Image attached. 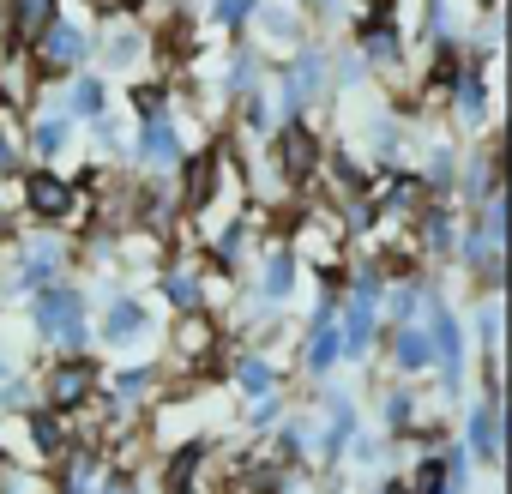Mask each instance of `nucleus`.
<instances>
[{
  "mask_svg": "<svg viewBox=\"0 0 512 494\" xmlns=\"http://www.w3.org/2000/svg\"><path fill=\"white\" fill-rule=\"evenodd\" d=\"M181 157H187V139H181V115L175 109H157V115H139L133 121V145H127V163L133 169L169 175Z\"/></svg>",
  "mask_w": 512,
  "mask_h": 494,
  "instance_id": "5",
  "label": "nucleus"
},
{
  "mask_svg": "<svg viewBox=\"0 0 512 494\" xmlns=\"http://www.w3.org/2000/svg\"><path fill=\"white\" fill-rule=\"evenodd\" d=\"M127 103H133V121H139V115H157V109H169V85H163V79H139V85L127 91Z\"/></svg>",
  "mask_w": 512,
  "mask_h": 494,
  "instance_id": "31",
  "label": "nucleus"
},
{
  "mask_svg": "<svg viewBox=\"0 0 512 494\" xmlns=\"http://www.w3.org/2000/svg\"><path fill=\"white\" fill-rule=\"evenodd\" d=\"M344 7V0H302V13H320V19H332Z\"/></svg>",
  "mask_w": 512,
  "mask_h": 494,
  "instance_id": "32",
  "label": "nucleus"
},
{
  "mask_svg": "<svg viewBox=\"0 0 512 494\" xmlns=\"http://www.w3.org/2000/svg\"><path fill=\"white\" fill-rule=\"evenodd\" d=\"M470 326H476V344H482V350H500V326H506L500 290H482V302L470 308Z\"/></svg>",
  "mask_w": 512,
  "mask_h": 494,
  "instance_id": "26",
  "label": "nucleus"
},
{
  "mask_svg": "<svg viewBox=\"0 0 512 494\" xmlns=\"http://www.w3.org/2000/svg\"><path fill=\"white\" fill-rule=\"evenodd\" d=\"M115 97H109V79L97 73V67H79V73H67V85H55V109L67 115V121H91V115H103Z\"/></svg>",
  "mask_w": 512,
  "mask_h": 494,
  "instance_id": "15",
  "label": "nucleus"
},
{
  "mask_svg": "<svg viewBox=\"0 0 512 494\" xmlns=\"http://www.w3.org/2000/svg\"><path fill=\"white\" fill-rule=\"evenodd\" d=\"M284 410H290V398H284V392H266V398H253V404H247V434H266V428H272Z\"/></svg>",
  "mask_w": 512,
  "mask_h": 494,
  "instance_id": "30",
  "label": "nucleus"
},
{
  "mask_svg": "<svg viewBox=\"0 0 512 494\" xmlns=\"http://www.w3.org/2000/svg\"><path fill=\"white\" fill-rule=\"evenodd\" d=\"M25 211H31L37 223H67V217L79 211V187H73L67 175H55V163H37V169L25 175Z\"/></svg>",
  "mask_w": 512,
  "mask_h": 494,
  "instance_id": "8",
  "label": "nucleus"
},
{
  "mask_svg": "<svg viewBox=\"0 0 512 494\" xmlns=\"http://www.w3.org/2000/svg\"><path fill=\"white\" fill-rule=\"evenodd\" d=\"M296 290H302V254H296L290 241H272L266 254H260V284H253V302L284 314L296 302Z\"/></svg>",
  "mask_w": 512,
  "mask_h": 494,
  "instance_id": "7",
  "label": "nucleus"
},
{
  "mask_svg": "<svg viewBox=\"0 0 512 494\" xmlns=\"http://www.w3.org/2000/svg\"><path fill=\"white\" fill-rule=\"evenodd\" d=\"M91 332H97V344L115 350V356H145V350L157 344V314H151L145 296L109 290V296H103V314L91 320Z\"/></svg>",
  "mask_w": 512,
  "mask_h": 494,
  "instance_id": "3",
  "label": "nucleus"
},
{
  "mask_svg": "<svg viewBox=\"0 0 512 494\" xmlns=\"http://www.w3.org/2000/svg\"><path fill=\"white\" fill-rule=\"evenodd\" d=\"M476 7H500V0H476Z\"/></svg>",
  "mask_w": 512,
  "mask_h": 494,
  "instance_id": "34",
  "label": "nucleus"
},
{
  "mask_svg": "<svg viewBox=\"0 0 512 494\" xmlns=\"http://www.w3.org/2000/svg\"><path fill=\"white\" fill-rule=\"evenodd\" d=\"M67 266H73V247L61 235H19L13 241V278L0 284V296H7V302L13 296H31V290L67 278Z\"/></svg>",
  "mask_w": 512,
  "mask_h": 494,
  "instance_id": "4",
  "label": "nucleus"
},
{
  "mask_svg": "<svg viewBox=\"0 0 512 494\" xmlns=\"http://www.w3.org/2000/svg\"><path fill=\"white\" fill-rule=\"evenodd\" d=\"M97 386H103V368L91 362V350H85V356H55V362H49V374L37 380V404H49V410L73 416Z\"/></svg>",
  "mask_w": 512,
  "mask_h": 494,
  "instance_id": "6",
  "label": "nucleus"
},
{
  "mask_svg": "<svg viewBox=\"0 0 512 494\" xmlns=\"http://www.w3.org/2000/svg\"><path fill=\"white\" fill-rule=\"evenodd\" d=\"M61 13V0H7V37L13 49H31V37Z\"/></svg>",
  "mask_w": 512,
  "mask_h": 494,
  "instance_id": "23",
  "label": "nucleus"
},
{
  "mask_svg": "<svg viewBox=\"0 0 512 494\" xmlns=\"http://www.w3.org/2000/svg\"><path fill=\"white\" fill-rule=\"evenodd\" d=\"M0 470H7V458H0Z\"/></svg>",
  "mask_w": 512,
  "mask_h": 494,
  "instance_id": "36",
  "label": "nucleus"
},
{
  "mask_svg": "<svg viewBox=\"0 0 512 494\" xmlns=\"http://www.w3.org/2000/svg\"><path fill=\"white\" fill-rule=\"evenodd\" d=\"M73 133H79V121H67L55 103L49 109H31V121H25V151L37 157V163H61L67 157V145H73Z\"/></svg>",
  "mask_w": 512,
  "mask_h": 494,
  "instance_id": "16",
  "label": "nucleus"
},
{
  "mask_svg": "<svg viewBox=\"0 0 512 494\" xmlns=\"http://www.w3.org/2000/svg\"><path fill=\"white\" fill-rule=\"evenodd\" d=\"M247 235H253V217H229V223H217V229H211V266L235 272L241 254H247Z\"/></svg>",
  "mask_w": 512,
  "mask_h": 494,
  "instance_id": "24",
  "label": "nucleus"
},
{
  "mask_svg": "<svg viewBox=\"0 0 512 494\" xmlns=\"http://www.w3.org/2000/svg\"><path fill=\"white\" fill-rule=\"evenodd\" d=\"M25 320H31V338L49 344L55 356H85L97 344V332H91V290L67 284V278L31 290L25 296Z\"/></svg>",
  "mask_w": 512,
  "mask_h": 494,
  "instance_id": "1",
  "label": "nucleus"
},
{
  "mask_svg": "<svg viewBox=\"0 0 512 494\" xmlns=\"http://www.w3.org/2000/svg\"><path fill=\"white\" fill-rule=\"evenodd\" d=\"M229 386H235L241 404H253V398H266V392H284L290 380H284V368L266 350H235L229 356Z\"/></svg>",
  "mask_w": 512,
  "mask_h": 494,
  "instance_id": "14",
  "label": "nucleus"
},
{
  "mask_svg": "<svg viewBox=\"0 0 512 494\" xmlns=\"http://www.w3.org/2000/svg\"><path fill=\"white\" fill-rule=\"evenodd\" d=\"M91 61H97V31H91L85 19L55 13V19L31 37V67H37L43 85L67 79V73H79V67H91Z\"/></svg>",
  "mask_w": 512,
  "mask_h": 494,
  "instance_id": "2",
  "label": "nucleus"
},
{
  "mask_svg": "<svg viewBox=\"0 0 512 494\" xmlns=\"http://www.w3.org/2000/svg\"><path fill=\"white\" fill-rule=\"evenodd\" d=\"M253 7H260V0H205V19H211L217 31L241 37V31H247V19H253Z\"/></svg>",
  "mask_w": 512,
  "mask_h": 494,
  "instance_id": "27",
  "label": "nucleus"
},
{
  "mask_svg": "<svg viewBox=\"0 0 512 494\" xmlns=\"http://www.w3.org/2000/svg\"><path fill=\"white\" fill-rule=\"evenodd\" d=\"M368 79H374V67H368V61H362L356 49H344V55H332V85H338V91H362Z\"/></svg>",
  "mask_w": 512,
  "mask_h": 494,
  "instance_id": "29",
  "label": "nucleus"
},
{
  "mask_svg": "<svg viewBox=\"0 0 512 494\" xmlns=\"http://www.w3.org/2000/svg\"><path fill=\"white\" fill-rule=\"evenodd\" d=\"M37 404V380L31 374H7V380H0V416H19V410H31Z\"/></svg>",
  "mask_w": 512,
  "mask_h": 494,
  "instance_id": "28",
  "label": "nucleus"
},
{
  "mask_svg": "<svg viewBox=\"0 0 512 494\" xmlns=\"http://www.w3.org/2000/svg\"><path fill=\"white\" fill-rule=\"evenodd\" d=\"M247 25H260V37H266V43H284V49L308 43V19H302V7H278V0H260Z\"/></svg>",
  "mask_w": 512,
  "mask_h": 494,
  "instance_id": "21",
  "label": "nucleus"
},
{
  "mask_svg": "<svg viewBox=\"0 0 512 494\" xmlns=\"http://www.w3.org/2000/svg\"><path fill=\"white\" fill-rule=\"evenodd\" d=\"M458 440L482 470H500V398H470L464 422H458Z\"/></svg>",
  "mask_w": 512,
  "mask_h": 494,
  "instance_id": "13",
  "label": "nucleus"
},
{
  "mask_svg": "<svg viewBox=\"0 0 512 494\" xmlns=\"http://www.w3.org/2000/svg\"><path fill=\"white\" fill-rule=\"evenodd\" d=\"M175 494H199V488H175Z\"/></svg>",
  "mask_w": 512,
  "mask_h": 494,
  "instance_id": "35",
  "label": "nucleus"
},
{
  "mask_svg": "<svg viewBox=\"0 0 512 494\" xmlns=\"http://www.w3.org/2000/svg\"><path fill=\"white\" fill-rule=\"evenodd\" d=\"M380 344H386V362H392L398 380H422V374H434V344H428V326H422V320L386 326Z\"/></svg>",
  "mask_w": 512,
  "mask_h": 494,
  "instance_id": "12",
  "label": "nucleus"
},
{
  "mask_svg": "<svg viewBox=\"0 0 512 494\" xmlns=\"http://www.w3.org/2000/svg\"><path fill=\"white\" fill-rule=\"evenodd\" d=\"M404 446H410V440H398V434H386V428H356L350 446H344V464L380 476V470H398V464H404Z\"/></svg>",
  "mask_w": 512,
  "mask_h": 494,
  "instance_id": "18",
  "label": "nucleus"
},
{
  "mask_svg": "<svg viewBox=\"0 0 512 494\" xmlns=\"http://www.w3.org/2000/svg\"><path fill=\"white\" fill-rule=\"evenodd\" d=\"M157 296H163L175 314L211 308V296H205V266H193V260H163V266H157Z\"/></svg>",
  "mask_w": 512,
  "mask_h": 494,
  "instance_id": "17",
  "label": "nucleus"
},
{
  "mask_svg": "<svg viewBox=\"0 0 512 494\" xmlns=\"http://www.w3.org/2000/svg\"><path fill=\"white\" fill-rule=\"evenodd\" d=\"M145 55H151V31H145L139 19H109V25L97 31V61H91V67H103V73H133Z\"/></svg>",
  "mask_w": 512,
  "mask_h": 494,
  "instance_id": "10",
  "label": "nucleus"
},
{
  "mask_svg": "<svg viewBox=\"0 0 512 494\" xmlns=\"http://www.w3.org/2000/svg\"><path fill=\"white\" fill-rule=\"evenodd\" d=\"M97 392H103L109 404H121V410H133V416H139L151 398H163V368H157V362H145V356H139V362L127 356L121 368H109V374H103V386H97Z\"/></svg>",
  "mask_w": 512,
  "mask_h": 494,
  "instance_id": "9",
  "label": "nucleus"
},
{
  "mask_svg": "<svg viewBox=\"0 0 512 494\" xmlns=\"http://www.w3.org/2000/svg\"><path fill=\"white\" fill-rule=\"evenodd\" d=\"M266 67H272V61H266L260 49H253V43H235V37H229V55H223V73H217V85H211V91H217L223 103H235L241 91H253V85H260V79H266Z\"/></svg>",
  "mask_w": 512,
  "mask_h": 494,
  "instance_id": "19",
  "label": "nucleus"
},
{
  "mask_svg": "<svg viewBox=\"0 0 512 494\" xmlns=\"http://www.w3.org/2000/svg\"><path fill=\"white\" fill-rule=\"evenodd\" d=\"M205 464H211V440H205V434H187V446L163 458V494L199 488V470H205Z\"/></svg>",
  "mask_w": 512,
  "mask_h": 494,
  "instance_id": "22",
  "label": "nucleus"
},
{
  "mask_svg": "<svg viewBox=\"0 0 512 494\" xmlns=\"http://www.w3.org/2000/svg\"><path fill=\"white\" fill-rule=\"evenodd\" d=\"M13 368H19V356H13V344H7V338H0V380H7Z\"/></svg>",
  "mask_w": 512,
  "mask_h": 494,
  "instance_id": "33",
  "label": "nucleus"
},
{
  "mask_svg": "<svg viewBox=\"0 0 512 494\" xmlns=\"http://www.w3.org/2000/svg\"><path fill=\"white\" fill-rule=\"evenodd\" d=\"M404 139H410V127H404L398 109H374L368 115V163L374 169H392L404 157Z\"/></svg>",
  "mask_w": 512,
  "mask_h": 494,
  "instance_id": "20",
  "label": "nucleus"
},
{
  "mask_svg": "<svg viewBox=\"0 0 512 494\" xmlns=\"http://www.w3.org/2000/svg\"><path fill=\"white\" fill-rule=\"evenodd\" d=\"M85 127H91V145H97L103 157H127V145H133V121H127V115L103 109V115H91Z\"/></svg>",
  "mask_w": 512,
  "mask_h": 494,
  "instance_id": "25",
  "label": "nucleus"
},
{
  "mask_svg": "<svg viewBox=\"0 0 512 494\" xmlns=\"http://www.w3.org/2000/svg\"><path fill=\"white\" fill-rule=\"evenodd\" d=\"M356 55H362L374 73H398V67H404V31H398V19L368 7L362 25H356Z\"/></svg>",
  "mask_w": 512,
  "mask_h": 494,
  "instance_id": "11",
  "label": "nucleus"
}]
</instances>
